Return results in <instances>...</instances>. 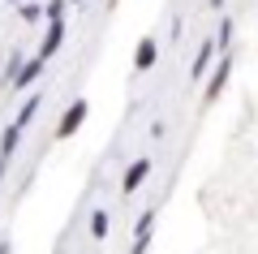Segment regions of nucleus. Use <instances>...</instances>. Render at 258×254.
Wrapping results in <instances>:
<instances>
[{
    "label": "nucleus",
    "instance_id": "f257e3e1",
    "mask_svg": "<svg viewBox=\"0 0 258 254\" xmlns=\"http://www.w3.org/2000/svg\"><path fill=\"white\" fill-rule=\"evenodd\" d=\"M86 117H91V99H82L78 95L69 108H64V117H60V125H56V142H64V138H74L78 129L86 125Z\"/></svg>",
    "mask_w": 258,
    "mask_h": 254
},
{
    "label": "nucleus",
    "instance_id": "f03ea898",
    "mask_svg": "<svg viewBox=\"0 0 258 254\" xmlns=\"http://www.w3.org/2000/svg\"><path fill=\"white\" fill-rule=\"evenodd\" d=\"M228 78H232V52H224L220 61H215V73L207 78V86H203V99L215 104V99L224 95V86H228Z\"/></svg>",
    "mask_w": 258,
    "mask_h": 254
},
{
    "label": "nucleus",
    "instance_id": "7ed1b4c3",
    "mask_svg": "<svg viewBox=\"0 0 258 254\" xmlns=\"http://www.w3.org/2000/svg\"><path fill=\"white\" fill-rule=\"evenodd\" d=\"M64 30H69V22H64V18H52V22H47V35H43V43H39V61H52V56L56 52H60V43H64Z\"/></svg>",
    "mask_w": 258,
    "mask_h": 254
},
{
    "label": "nucleus",
    "instance_id": "20e7f679",
    "mask_svg": "<svg viewBox=\"0 0 258 254\" xmlns=\"http://www.w3.org/2000/svg\"><path fill=\"white\" fill-rule=\"evenodd\" d=\"M147 177H151V160H147V155H138V160L125 168V177H120V194H138Z\"/></svg>",
    "mask_w": 258,
    "mask_h": 254
},
{
    "label": "nucleus",
    "instance_id": "39448f33",
    "mask_svg": "<svg viewBox=\"0 0 258 254\" xmlns=\"http://www.w3.org/2000/svg\"><path fill=\"white\" fill-rule=\"evenodd\" d=\"M215 61H220V47H215V39H207V43L198 47V56L189 61V82H203V73L211 69Z\"/></svg>",
    "mask_w": 258,
    "mask_h": 254
},
{
    "label": "nucleus",
    "instance_id": "423d86ee",
    "mask_svg": "<svg viewBox=\"0 0 258 254\" xmlns=\"http://www.w3.org/2000/svg\"><path fill=\"white\" fill-rule=\"evenodd\" d=\"M155 61H159V43H155V35L138 39V47H134V69L147 73V69H155Z\"/></svg>",
    "mask_w": 258,
    "mask_h": 254
},
{
    "label": "nucleus",
    "instance_id": "0eeeda50",
    "mask_svg": "<svg viewBox=\"0 0 258 254\" xmlns=\"http://www.w3.org/2000/svg\"><path fill=\"white\" fill-rule=\"evenodd\" d=\"M39 73H43V61H39V56H30V61H22L18 78H13L9 86H13V91H30V86L39 82Z\"/></svg>",
    "mask_w": 258,
    "mask_h": 254
},
{
    "label": "nucleus",
    "instance_id": "6e6552de",
    "mask_svg": "<svg viewBox=\"0 0 258 254\" xmlns=\"http://www.w3.org/2000/svg\"><path fill=\"white\" fill-rule=\"evenodd\" d=\"M22 134H26V129H22L18 121H9V125H5V134H0V155H5V160H9V155L18 151V142H22Z\"/></svg>",
    "mask_w": 258,
    "mask_h": 254
},
{
    "label": "nucleus",
    "instance_id": "1a4fd4ad",
    "mask_svg": "<svg viewBox=\"0 0 258 254\" xmlns=\"http://www.w3.org/2000/svg\"><path fill=\"white\" fill-rule=\"evenodd\" d=\"M39 108H43V95H30V99L22 104V112H18V117H13V121H18L22 129H30V121L39 117Z\"/></svg>",
    "mask_w": 258,
    "mask_h": 254
},
{
    "label": "nucleus",
    "instance_id": "9d476101",
    "mask_svg": "<svg viewBox=\"0 0 258 254\" xmlns=\"http://www.w3.org/2000/svg\"><path fill=\"white\" fill-rule=\"evenodd\" d=\"M232 35H237V22H232V18H220V30H215V47H220V56L232 47Z\"/></svg>",
    "mask_w": 258,
    "mask_h": 254
},
{
    "label": "nucleus",
    "instance_id": "9b49d317",
    "mask_svg": "<svg viewBox=\"0 0 258 254\" xmlns=\"http://www.w3.org/2000/svg\"><path fill=\"white\" fill-rule=\"evenodd\" d=\"M108 228H112V220H108V211H91V237L95 241H103V237H108Z\"/></svg>",
    "mask_w": 258,
    "mask_h": 254
},
{
    "label": "nucleus",
    "instance_id": "f8f14e48",
    "mask_svg": "<svg viewBox=\"0 0 258 254\" xmlns=\"http://www.w3.org/2000/svg\"><path fill=\"white\" fill-rule=\"evenodd\" d=\"M142 233H155V211H142V216H138V224H134V237H142Z\"/></svg>",
    "mask_w": 258,
    "mask_h": 254
},
{
    "label": "nucleus",
    "instance_id": "ddd939ff",
    "mask_svg": "<svg viewBox=\"0 0 258 254\" xmlns=\"http://www.w3.org/2000/svg\"><path fill=\"white\" fill-rule=\"evenodd\" d=\"M43 18L52 22V18H64V0H47L43 5Z\"/></svg>",
    "mask_w": 258,
    "mask_h": 254
},
{
    "label": "nucleus",
    "instance_id": "4468645a",
    "mask_svg": "<svg viewBox=\"0 0 258 254\" xmlns=\"http://www.w3.org/2000/svg\"><path fill=\"white\" fill-rule=\"evenodd\" d=\"M39 18H43V5H30L26 0V5H22V22H39Z\"/></svg>",
    "mask_w": 258,
    "mask_h": 254
},
{
    "label": "nucleus",
    "instance_id": "2eb2a0df",
    "mask_svg": "<svg viewBox=\"0 0 258 254\" xmlns=\"http://www.w3.org/2000/svg\"><path fill=\"white\" fill-rule=\"evenodd\" d=\"M22 61H26V56H22V52H13V56H9V69H5V78H9V82L18 78V69H22Z\"/></svg>",
    "mask_w": 258,
    "mask_h": 254
},
{
    "label": "nucleus",
    "instance_id": "dca6fc26",
    "mask_svg": "<svg viewBox=\"0 0 258 254\" xmlns=\"http://www.w3.org/2000/svg\"><path fill=\"white\" fill-rule=\"evenodd\" d=\"M151 250V233H142V237H134V250L129 254H147Z\"/></svg>",
    "mask_w": 258,
    "mask_h": 254
},
{
    "label": "nucleus",
    "instance_id": "f3484780",
    "mask_svg": "<svg viewBox=\"0 0 258 254\" xmlns=\"http://www.w3.org/2000/svg\"><path fill=\"white\" fill-rule=\"evenodd\" d=\"M5 168H9V160H5V155H0V181H5Z\"/></svg>",
    "mask_w": 258,
    "mask_h": 254
},
{
    "label": "nucleus",
    "instance_id": "a211bd4d",
    "mask_svg": "<svg viewBox=\"0 0 258 254\" xmlns=\"http://www.w3.org/2000/svg\"><path fill=\"white\" fill-rule=\"evenodd\" d=\"M207 5H211V9H224V0H207Z\"/></svg>",
    "mask_w": 258,
    "mask_h": 254
},
{
    "label": "nucleus",
    "instance_id": "6ab92c4d",
    "mask_svg": "<svg viewBox=\"0 0 258 254\" xmlns=\"http://www.w3.org/2000/svg\"><path fill=\"white\" fill-rule=\"evenodd\" d=\"M0 254H13V250H9V241H0Z\"/></svg>",
    "mask_w": 258,
    "mask_h": 254
}]
</instances>
